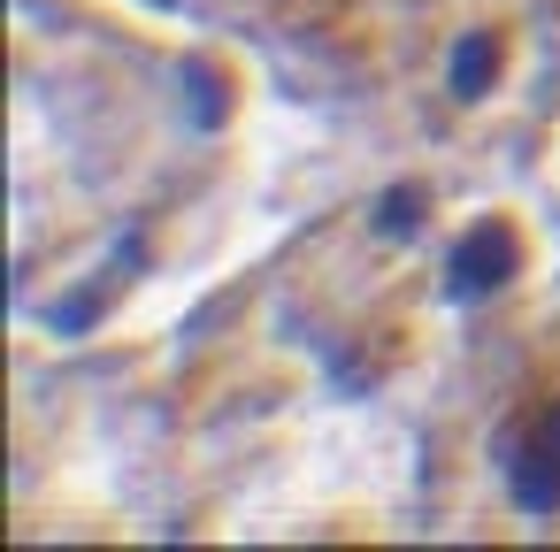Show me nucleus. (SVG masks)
Listing matches in <instances>:
<instances>
[{"instance_id": "nucleus-4", "label": "nucleus", "mask_w": 560, "mask_h": 552, "mask_svg": "<svg viewBox=\"0 0 560 552\" xmlns=\"http://www.w3.org/2000/svg\"><path fill=\"white\" fill-rule=\"evenodd\" d=\"M415 223H422V192H415V185L376 200V231H384V238H399V231H415Z\"/></svg>"}, {"instance_id": "nucleus-1", "label": "nucleus", "mask_w": 560, "mask_h": 552, "mask_svg": "<svg viewBox=\"0 0 560 552\" xmlns=\"http://www.w3.org/2000/svg\"><path fill=\"white\" fill-rule=\"evenodd\" d=\"M514 269H522L514 231H506V223H476V231L453 246V261H445V292H453V300H491Z\"/></svg>"}, {"instance_id": "nucleus-3", "label": "nucleus", "mask_w": 560, "mask_h": 552, "mask_svg": "<svg viewBox=\"0 0 560 552\" xmlns=\"http://www.w3.org/2000/svg\"><path fill=\"white\" fill-rule=\"evenodd\" d=\"M491 70H499V47H491L483 32H468V39L453 47V70H445V78H453V93H483Z\"/></svg>"}, {"instance_id": "nucleus-2", "label": "nucleus", "mask_w": 560, "mask_h": 552, "mask_svg": "<svg viewBox=\"0 0 560 552\" xmlns=\"http://www.w3.org/2000/svg\"><path fill=\"white\" fill-rule=\"evenodd\" d=\"M506 483H514V506H522V514H560V460H552V453L514 445Z\"/></svg>"}]
</instances>
